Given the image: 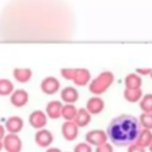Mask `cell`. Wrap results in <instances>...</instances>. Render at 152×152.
I'll return each mask as SVG.
<instances>
[{"instance_id":"f1b7e54d","label":"cell","mask_w":152,"mask_h":152,"mask_svg":"<svg viewBox=\"0 0 152 152\" xmlns=\"http://www.w3.org/2000/svg\"><path fill=\"white\" fill-rule=\"evenodd\" d=\"M45 152H62L59 148H57V147H50V148H48Z\"/></svg>"},{"instance_id":"e0dca14e","label":"cell","mask_w":152,"mask_h":152,"mask_svg":"<svg viewBox=\"0 0 152 152\" xmlns=\"http://www.w3.org/2000/svg\"><path fill=\"white\" fill-rule=\"evenodd\" d=\"M13 77L20 83H26L32 77V70L28 68H15L13 70Z\"/></svg>"},{"instance_id":"8992f818","label":"cell","mask_w":152,"mask_h":152,"mask_svg":"<svg viewBox=\"0 0 152 152\" xmlns=\"http://www.w3.org/2000/svg\"><path fill=\"white\" fill-rule=\"evenodd\" d=\"M28 124L36 129H42L48 124V115L43 110H33L28 116Z\"/></svg>"},{"instance_id":"44dd1931","label":"cell","mask_w":152,"mask_h":152,"mask_svg":"<svg viewBox=\"0 0 152 152\" xmlns=\"http://www.w3.org/2000/svg\"><path fill=\"white\" fill-rule=\"evenodd\" d=\"M124 96L129 102H137L141 96V91L140 89H126L124 93Z\"/></svg>"},{"instance_id":"3957f363","label":"cell","mask_w":152,"mask_h":152,"mask_svg":"<svg viewBox=\"0 0 152 152\" xmlns=\"http://www.w3.org/2000/svg\"><path fill=\"white\" fill-rule=\"evenodd\" d=\"M2 146L6 152H20L23 148V141L18 134L8 133L2 139Z\"/></svg>"},{"instance_id":"1f68e13d","label":"cell","mask_w":152,"mask_h":152,"mask_svg":"<svg viewBox=\"0 0 152 152\" xmlns=\"http://www.w3.org/2000/svg\"><path fill=\"white\" fill-rule=\"evenodd\" d=\"M4 148V146H2V141H0V151Z\"/></svg>"},{"instance_id":"83f0119b","label":"cell","mask_w":152,"mask_h":152,"mask_svg":"<svg viewBox=\"0 0 152 152\" xmlns=\"http://www.w3.org/2000/svg\"><path fill=\"white\" fill-rule=\"evenodd\" d=\"M5 135H6V128L2 125H0V141H2V139L5 138Z\"/></svg>"},{"instance_id":"7a4b0ae2","label":"cell","mask_w":152,"mask_h":152,"mask_svg":"<svg viewBox=\"0 0 152 152\" xmlns=\"http://www.w3.org/2000/svg\"><path fill=\"white\" fill-rule=\"evenodd\" d=\"M113 81H114V75L110 71H103L89 83V90L94 95H100L110 87Z\"/></svg>"},{"instance_id":"30bf717a","label":"cell","mask_w":152,"mask_h":152,"mask_svg":"<svg viewBox=\"0 0 152 152\" xmlns=\"http://www.w3.org/2000/svg\"><path fill=\"white\" fill-rule=\"evenodd\" d=\"M24 127V120L20 116H11L6 120L5 128L8 133L18 134Z\"/></svg>"},{"instance_id":"d4e9b609","label":"cell","mask_w":152,"mask_h":152,"mask_svg":"<svg viewBox=\"0 0 152 152\" xmlns=\"http://www.w3.org/2000/svg\"><path fill=\"white\" fill-rule=\"evenodd\" d=\"M74 152H93L91 146L88 142H78L75 147H74Z\"/></svg>"},{"instance_id":"ffe728a7","label":"cell","mask_w":152,"mask_h":152,"mask_svg":"<svg viewBox=\"0 0 152 152\" xmlns=\"http://www.w3.org/2000/svg\"><path fill=\"white\" fill-rule=\"evenodd\" d=\"M125 84H126V89H139L141 84V80L135 74H131L126 77Z\"/></svg>"},{"instance_id":"4dcf8cb0","label":"cell","mask_w":152,"mask_h":152,"mask_svg":"<svg viewBox=\"0 0 152 152\" xmlns=\"http://www.w3.org/2000/svg\"><path fill=\"white\" fill-rule=\"evenodd\" d=\"M148 150H150V152H152V142L150 144V146H148Z\"/></svg>"},{"instance_id":"5b68a950","label":"cell","mask_w":152,"mask_h":152,"mask_svg":"<svg viewBox=\"0 0 152 152\" xmlns=\"http://www.w3.org/2000/svg\"><path fill=\"white\" fill-rule=\"evenodd\" d=\"M61 88L59 81L53 76H48L40 82V89L46 95H53L56 94Z\"/></svg>"},{"instance_id":"7402d4cb","label":"cell","mask_w":152,"mask_h":152,"mask_svg":"<svg viewBox=\"0 0 152 152\" xmlns=\"http://www.w3.org/2000/svg\"><path fill=\"white\" fill-rule=\"evenodd\" d=\"M140 126L146 129H152V113H144L139 118Z\"/></svg>"},{"instance_id":"f546056e","label":"cell","mask_w":152,"mask_h":152,"mask_svg":"<svg viewBox=\"0 0 152 152\" xmlns=\"http://www.w3.org/2000/svg\"><path fill=\"white\" fill-rule=\"evenodd\" d=\"M151 70H148V69H138V72H140V74H147Z\"/></svg>"},{"instance_id":"6da1fadb","label":"cell","mask_w":152,"mask_h":152,"mask_svg":"<svg viewBox=\"0 0 152 152\" xmlns=\"http://www.w3.org/2000/svg\"><path fill=\"white\" fill-rule=\"evenodd\" d=\"M141 131L139 120L129 114H121L114 118L107 127V137L115 146H128L134 144Z\"/></svg>"},{"instance_id":"ac0fdd59","label":"cell","mask_w":152,"mask_h":152,"mask_svg":"<svg viewBox=\"0 0 152 152\" xmlns=\"http://www.w3.org/2000/svg\"><path fill=\"white\" fill-rule=\"evenodd\" d=\"M77 108L71 104V103H65L63 104V108H62V118L65 120V121H74V119L76 118V114H77Z\"/></svg>"},{"instance_id":"9a60e30c","label":"cell","mask_w":152,"mask_h":152,"mask_svg":"<svg viewBox=\"0 0 152 152\" xmlns=\"http://www.w3.org/2000/svg\"><path fill=\"white\" fill-rule=\"evenodd\" d=\"M151 142H152V132H151V129H146V128H142L140 131L138 138L134 141V144H137L138 146H140L142 148L148 147Z\"/></svg>"},{"instance_id":"4316f807","label":"cell","mask_w":152,"mask_h":152,"mask_svg":"<svg viewBox=\"0 0 152 152\" xmlns=\"http://www.w3.org/2000/svg\"><path fill=\"white\" fill-rule=\"evenodd\" d=\"M127 152H145V148L138 146L137 144H131V145H128Z\"/></svg>"},{"instance_id":"603a6c76","label":"cell","mask_w":152,"mask_h":152,"mask_svg":"<svg viewBox=\"0 0 152 152\" xmlns=\"http://www.w3.org/2000/svg\"><path fill=\"white\" fill-rule=\"evenodd\" d=\"M140 107L144 110V113H152V94L144 96V99L140 102Z\"/></svg>"},{"instance_id":"4fadbf2b","label":"cell","mask_w":152,"mask_h":152,"mask_svg":"<svg viewBox=\"0 0 152 152\" xmlns=\"http://www.w3.org/2000/svg\"><path fill=\"white\" fill-rule=\"evenodd\" d=\"M78 91L75 87H71V86H68L65 88H63L61 90V99L63 102L65 103H71L74 104L77 100H78Z\"/></svg>"},{"instance_id":"cb8c5ba5","label":"cell","mask_w":152,"mask_h":152,"mask_svg":"<svg viewBox=\"0 0 152 152\" xmlns=\"http://www.w3.org/2000/svg\"><path fill=\"white\" fill-rule=\"evenodd\" d=\"M75 72H76V68H63V69H61L62 77L65 78V80H69V81L74 80Z\"/></svg>"},{"instance_id":"277c9868","label":"cell","mask_w":152,"mask_h":152,"mask_svg":"<svg viewBox=\"0 0 152 152\" xmlns=\"http://www.w3.org/2000/svg\"><path fill=\"white\" fill-rule=\"evenodd\" d=\"M108 137L107 133L102 129H93L89 131L86 134V142H88L90 146H100L104 142H107Z\"/></svg>"},{"instance_id":"8fae6325","label":"cell","mask_w":152,"mask_h":152,"mask_svg":"<svg viewBox=\"0 0 152 152\" xmlns=\"http://www.w3.org/2000/svg\"><path fill=\"white\" fill-rule=\"evenodd\" d=\"M62 108H63V103L61 101H57V100L50 101L46 104L45 114L50 119H58L62 116Z\"/></svg>"},{"instance_id":"ba28073f","label":"cell","mask_w":152,"mask_h":152,"mask_svg":"<svg viewBox=\"0 0 152 152\" xmlns=\"http://www.w3.org/2000/svg\"><path fill=\"white\" fill-rule=\"evenodd\" d=\"M62 135L68 141L75 140L78 135V126L74 121H65L62 125Z\"/></svg>"},{"instance_id":"9c48e42d","label":"cell","mask_w":152,"mask_h":152,"mask_svg":"<svg viewBox=\"0 0 152 152\" xmlns=\"http://www.w3.org/2000/svg\"><path fill=\"white\" fill-rule=\"evenodd\" d=\"M28 102V93L24 89H17L11 94V103L14 107H24Z\"/></svg>"},{"instance_id":"484cf974","label":"cell","mask_w":152,"mask_h":152,"mask_svg":"<svg viewBox=\"0 0 152 152\" xmlns=\"http://www.w3.org/2000/svg\"><path fill=\"white\" fill-rule=\"evenodd\" d=\"M95 152H113V145L109 142H104L100 146H96Z\"/></svg>"},{"instance_id":"d6986e66","label":"cell","mask_w":152,"mask_h":152,"mask_svg":"<svg viewBox=\"0 0 152 152\" xmlns=\"http://www.w3.org/2000/svg\"><path fill=\"white\" fill-rule=\"evenodd\" d=\"M13 91H14L13 83L7 78H1L0 80V96L11 95Z\"/></svg>"},{"instance_id":"52a82bcc","label":"cell","mask_w":152,"mask_h":152,"mask_svg":"<svg viewBox=\"0 0 152 152\" xmlns=\"http://www.w3.org/2000/svg\"><path fill=\"white\" fill-rule=\"evenodd\" d=\"M34 141L39 147H49L53 141V135L49 129H38L34 134Z\"/></svg>"},{"instance_id":"2e32d148","label":"cell","mask_w":152,"mask_h":152,"mask_svg":"<svg viewBox=\"0 0 152 152\" xmlns=\"http://www.w3.org/2000/svg\"><path fill=\"white\" fill-rule=\"evenodd\" d=\"M91 120V114L86 109V108H80L77 110V114H76V118L74 119V122L80 127H86L87 125H89Z\"/></svg>"},{"instance_id":"5bb4252c","label":"cell","mask_w":152,"mask_h":152,"mask_svg":"<svg viewBox=\"0 0 152 152\" xmlns=\"http://www.w3.org/2000/svg\"><path fill=\"white\" fill-rule=\"evenodd\" d=\"M72 82L76 86H80V87H83V86L88 84L90 82V72H89V70L84 69V68H76V72H75Z\"/></svg>"},{"instance_id":"7c38bea8","label":"cell","mask_w":152,"mask_h":152,"mask_svg":"<svg viewBox=\"0 0 152 152\" xmlns=\"http://www.w3.org/2000/svg\"><path fill=\"white\" fill-rule=\"evenodd\" d=\"M104 108V102L101 97L99 96H93L87 101L86 104V109L90 113V114H100Z\"/></svg>"},{"instance_id":"d6a6232c","label":"cell","mask_w":152,"mask_h":152,"mask_svg":"<svg viewBox=\"0 0 152 152\" xmlns=\"http://www.w3.org/2000/svg\"><path fill=\"white\" fill-rule=\"evenodd\" d=\"M151 76H152V71H151Z\"/></svg>"}]
</instances>
